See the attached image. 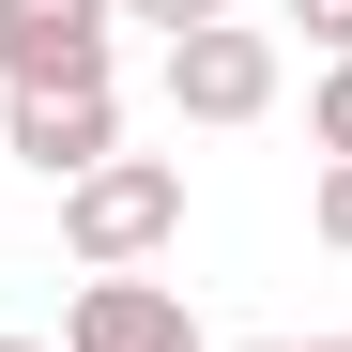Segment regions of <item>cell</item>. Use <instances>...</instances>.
Returning a JSON list of instances; mask_svg holds the SVG:
<instances>
[{
	"label": "cell",
	"instance_id": "12",
	"mask_svg": "<svg viewBox=\"0 0 352 352\" xmlns=\"http://www.w3.org/2000/svg\"><path fill=\"white\" fill-rule=\"evenodd\" d=\"M245 352H291V337H245Z\"/></svg>",
	"mask_w": 352,
	"mask_h": 352
},
{
	"label": "cell",
	"instance_id": "6",
	"mask_svg": "<svg viewBox=\"0 0 352 352\" xmlns=\"http://www.w3.org/2000/svg\"><path fill=\"white\" fill-rule=\"evenodd\" d=\"M307 230H322V245L352 261V153H322V184H307Z\"/></svg>",
	"mask_w": 352,
	"mask_h": 352
},
{
	"label": "cell",
	"instance_id": "2",
	"mask_svg": "<svg viewBox=\"0 0 352 352\" xmlns=\"http://www.w3.org/2000/svg\"><path fill=\"white\" fill-rule=\"evenodd\" d=\"M123 0H0V77L16 92H107Z\"/></svg>",
	"mask_w": 352,
	"mask_h": 352
},
{
	"label": "cell",
	"instance_id": "9",
	"mask_svg": "<svg viewBox=\"0 0 352 352\" xmlns=\"http://www.w3.org/2000/svg\"><path fill=\"white\" fill-rule=\"evenodd\" d=\"M230 16V0H123V31H168V46H184V31H214Z\"/></svg>",
	"mask_w": 352,
	"mask_h": 352
},
{
	"label": "cell",
	"instance_id": "5",
	"mask_svg": "<svg viewBox=\"0 0 352 352\" xmlns=\"http://www.w3.org/2000/svg\"><path fill=\"white\" fill-rule=\"evenodd\" d=\"M107 153H123V107H107V92H16V168H46V184H92Z\"/></svg>",
	"mask_w": 352,
	"mask_h": 352
},
{
	"label": "cell",
	"instance_id": "4",
	"mask_svg": "<svg viewBox=\"0 0 352 352\" xmlns=\"http://www.w3.org/2000/svg\"><path fill=\"white\" fill-rule=\"evenodd\" d=\"M62 352H199V322H184L168 276H92L62 307Z\"/></svg>",
	"mask_w": 352,
	"mask_h": 352
},
{
	"label": "cell",
	"instance_id": "7",
	"mask_svg": "<svg viewBox=\"0 0 352 352\" xmlns=\"http://www.w3.org/2000/svg\"><path fill=\"white\" fill-rule=\"evenodd\" d=\"M291 31H307V62H352V0H276Z\"/></svg>",
	"mask_w": 352,
	"mask_h": 352
},
{
	"label": "cell",
	"instance_id": "3",
	"mask_svg": "<svg viewBox=\"0 0 352 352\" xmlns=\"http://www.w3.org/2000/svg\"><path fill=\"white\" fill-rule=\"evenodd\" d=\"M276 31H245V16H214V31H184L168 46V107H184V123H261L276 107Z\"/></svg>",
	"mask_w": 352,
	"mask_h": 352
},
{
	"label": "cell",
	"instance_id": "8",
	"mask_svg": "<svg viewBox=\"0 0 352 352\" xmlns=\"http://www.w3.org/2000/svg\"><path fill=\"white\" fill-rule=\"evenodd\" d=\"M307 138H322V153H352V62H322V92H307Z\"/></svg>",
	"mask_w": 352,
	"mask_h": 352
},
{
	"label": "cell",
	"instance_id": "1",
	"mask_svg": "<svg viewBox=\"0 0 352 352\" xmlns=\"http://www.w3.org/2000/svg\"><path fill=\"white\" fill-rule=\"evenodd\" d=\"M62 245L77 276H138L153 245H184V153H107L92 184H62Z\"/></svg>",
	"mask_w": 352,
	"mask_h": 352
},
{
	"label": "cell",
	"instance_id": "10",
	"mask_svg": "<svg viewBox=\"0 0 352 352\" xmlns=\"http://www.w3.org/2000/svg\"><path fill=\"white\" fill-rule=\"evenodd\" d=\"M0 352H62V337H0Z\"/></svg>",
	"mask_w": 352,
	"mask_h": 352
},
{
	"label": "cell",
	"instance_id": "11",
	"mask_svg": "<svg viewBox=\"0 0 352 352\" xmlns=\"http://www.w3.org/2000/svg\"><path fill=\"white\" fill-rule=\"evenodd\" d=\"M307 352H352V337H307Z\"/></svg>",
	"mask_w": 352,
	"mask_h": 352
}]
</instances>
